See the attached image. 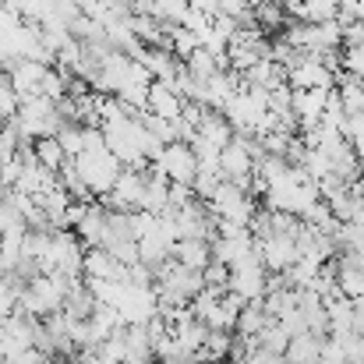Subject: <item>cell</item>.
I'll list each match as a JSON object with an SVG mask.
<instances>
[{
  "mask_svg": "<svg viewBox=\"0 0 364 364\" xmlns=\"http://www.w3.org/2000/svg\"><path fill=\"white\" fill-rule=\"evenodd\" d=\"M145 107H149L156 117H163V121H177V117H181V103H177V96H173L166 85H149Z\"/></svg>",
  "mask_w": 364,
  "mask_h": 364,
  "instance_id": "cell-3",
  "label": "cell"
},
{
  "mask_svg": "<svg viewBox=\"0 0 364 364\" xmlns=\"http://www.w3.org/2000/svg\"><path fill=\"white\" fill-rule=\"evenodd\" d=\"M36 159H39L46 170H60L64 159H68V152H64V145H60L57 134H43V138L36 141Z\"/></svg>",
  "mask_w": 364,
  "mask_h": 364,
  "instance_id": "cell-4",
  "label": "cell"
},
{
  "mask_svg": "<svg viewBox=\"0 0 364 364\" xmlns=\"http://www.w3.org/2000/svg\"><path fill=\"white\" fill-rule=\"evenodd\" d=\"M173 255H177V262L181 265H188V269H205L209 265V258H213V251H209V244L202 241V237H181V241L173 244Z\"/></svg>",
  "mask_w": 364,
  "mask_h": 364,
  "instance_id": "cell-2",
  "label": "cell"
},
{
  "mask_svg": "<svg viewBox=\"0 0 364 364\" xmlns=\"http://www.w3.org/2000/svg\"><path fill=\"white\" fill-rule=\"evenodd\" d=\"M71 166H75V173L85 181V188H92V191H110L114 181L121 177V159H117L107 145H100V149H82Z\"/></svg>",
  "mask_w": 364,
  "mask_h": 364,
  "instance_id": "cell-1",
  "label": "cell"
}]
</instances>
